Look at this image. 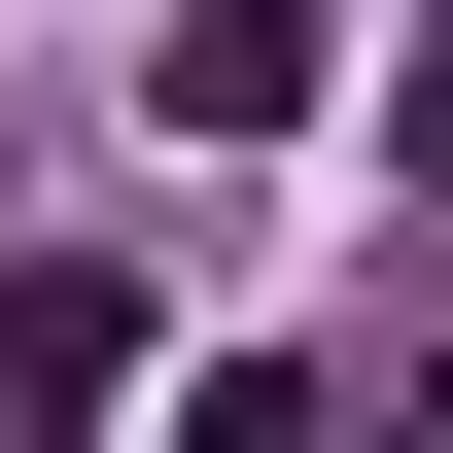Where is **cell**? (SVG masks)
I'll list each match as a JSON object with an SVG mask.
<instances>
[{
  "label": "cell",
  "mask_w": 453,
  "mask_h": 453,
  "mask_svg": "<svg viewBox=\"0 0 453 453\" xmlns=\"http://www.w3.org/2000/svg\"><path fill=\"white\" fill-rule=\"evenodd\" d=\"M105 384H140V280L105 244H0V453H105Z\"/></svg>",
  "instance_id": "6da1fadb"
},
{
  "label": "cell",
  "mask_w": 453,
  "mask_h": 453,
  "mask_svg": "<svg viewBox=\"0 0 453 453\" xmlns=\"http://www.w3.org/2000/svg\"><path fill=\"white\" fill-rule=\"evenodd\" d=\"M314 105V0H174V140H280Z\"/></svg>",
  "instance_id": "7a4b0ae2"
},
{
  "label": "cell",
  "mask_w": 453,
  "mask_h": 453,
  "mask_svg": "<svg viewBox=\"0 0 453 453\" xmlns=\"http://www.w3.org/2000/svg\"><path fill=\"white\" fill-rule=\"evenodd\" d=\"M418 174H453V70H418Z\"/></svg>",
  "instance_id": "3957f363"
}]
</instances>
